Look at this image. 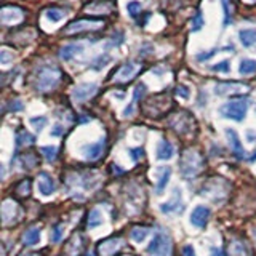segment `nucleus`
<instances>
[{
  "label": "nucleus",
  "mask_w": 256,
  "mask_h": 256,
  "mask_svg": "<svg viewBox=\"0 0 256 256\" xmlns=\"http://www.w3.org/2000/svg\"><path fill=\"white\" fill-rule=\"evenodd\" d=\"M61 82V70L56 66H42L36 74V88L38 92L46 93L54 90Z\"/></svg>",
  "instance_id": "nucleus-1"
},
{
  "label": "nucleus",
  "mask_w": 256,
  "mask_h": 256,
  "mask_svg": "<svg viewBox=\"0 0 256 256\" xmlns=\"http://www.w3.org/2000/svg\"><path fill=\"white\" fill-rule=\"evenodd\" d=\"M202 157H200L196 150H186L182 154L181 160H180V170H181V174L186 176V178H190V176H197L202 170Z\"/></svg>",
  "instance_id": "nucleus-2"
},
{
  "label": "nucleus",
  "mask_w": 256,
  "mask_h": 256,
  "mask_svg": "<svg viewBox=\"0 0 256 256\" xmlns=\"http://www.w3.org/2000/svg\"><path fill=\"white\" fill-rule=\"evenodd\" d=\"M246 110H248V100H232L226 104H222L220 112L222 117L230 118V120H236V122H242L246 116Z\"/></svg>",
  "instance_id": "nucleus-3"
},
{
  "label": "nucleus",
  "mask_w": 256,
  "mask_h": 256,
  "mask_svg": "<svg viewBox=\"0 0 256 256\" xmlns=\"http://www.w3.org/2000/svg\"><path fill=\"white\" fill-rule=\"evenodd\" d=\"M104 26L102 20H77L68 24L66 29H62L64 36H72V34H80V32H86V30H96L101 29Z\"/></svg>",
  "instance_id": "nucleus-4"
},
{
  "label": "nucleus",
  "mask_w": 256,
  "mask_h": 256,
  "mask_svg": "<svg viewBox=\"0 0 256 256\" xmlns=\"http://www.w3.org/2000/svg\"><path fill=\"white\" fill-rule=\"evenodd\" d=\"M149 254H157V256H170L172 253V240L164 232H157L154 234V238L150 240L148 246Z\"/></svg>",
  "instance_id": "nucleus-5"
},
{
  "label": "nucleus",
  "mask_w": 256,
  "mask_h": 256,
  "mask_svg": "<svg viewBox=\"0 0 256 256\" xmlns=\"http://www.w3.org/2000/svg\"><path fill=\"white\" fill-rule=\"evenodd\" d=\"M0 20H2L4 26H14L24 20V10L13 5H6L0 12Z\"/></svg>",
  "instance_id": "nucleus-6"
},
{
  "label": "nucleus",
  "mask_w": 256,
  "mask_h": 256,
  "mask_svg": "<svg viewBox=\"0 0 256 256\" xmlns=\"http://www.w3.org/2000/svg\"><path fill=\"white\" fill-rule=\"evenodd\" d=\"M76 178V186L82 188L84 190H93L100 184V174L94 172H86V173H78L72 174Z\"/></svg>",
  "instance_id": "nucleus-7"
},
{
  "label": "nucleus",
  "mask_w": 256,
  "mask_h": 256,
  "mask_svg": "<svg viewBox=\"0 0 256 256\" xmlns=\"http://www.w3.org/2000/svg\"><path fill=\"white\" fill-rule=\"evenodd\" d=\"M141 70V64L138 62H125L122 68H120L116 76H114V82H118V84H124V82H128V80H132L138 72Z\"/></svg>",
  "instance_id": "nucleus-8"
},
{
  "label": "nucleus",
  "mask_w": 256,
  "mask_h": 256,
  "mask_svg": "<svg viewBox=\"0 0 256 256\" xmlns=\"http://www.w3.org/2000/svg\"><path fill=\"white\" fill-rule=\"evenodd\" d=\"M96 92H98V85L96 84H80L72 90V100L76 102H84L93 98Z\"/></svg>",
  "instance_id": "nucleus-9"
},
{
  "label": "nucleus",
  "mask_w": 256,
  "mask_h": 256,
  "mask_svg": "<svg viewBox=\"0 0 256 256\" xmlns=\"http://www.w3.org/2000/svg\"><path fill=\"white\" fill-rule=\"evenodd\" d=\"M248 90V85L240 82H220L214 85V93L218 96H228V94H238Z\"/></svg>",
  "instance_id": "nucleus-10"
},
{
  "label": "nucleus",
  "mask_w": 256,
  "mask_h": 256,
  "mask_svg": "<svg viewBox=\"0 0 256 256\" xmlns=\"http://www.w3.org/2000/svg\"><path fill=\"white\" fill-rule=\"evenodd\" d=\"M21 210L18 204H14L13 200H5L2 204V220L5 224H13L20 220Z\"/></svg>",
  "instance_id": "nucleus-11"
},
{
  "label": "nucleus",
  "mask_w": 256,
  "mask_h": 256,
  "mask_svg": "<svg viewBox=\"0 0 256 256\" xmlns=\"http://www.w3.org/2000/svg\"><path fill=\"white\" fill-rule=\"evenodd\" d=\"M208 218H210V208H206L205 205H197L190 213V224L196 228H205Z\"/></svg>",
  "instance_id": "nucleus-12"
},
{
  "label": "nucleus",
  "mask_w": 256,
  "mask_h": 256,
  "mask_svg": "<svg viewBox=\"0 0 256 256\" xmlns=\"http://www.w3.org/2000/svg\"><path fill=\"white\" fill-rule=\"evenodd\" d=\"M37 189L44 197H48L56 190V182L48 173H40L37 176Z\"/></svg>",
  "instance_id": "nucleus-13"
},
{
  "label": "nucleus",
  "mask_w": 256,
  "mask_h": 256,
  "mask_svg": "<svg viewBox=\"0 0 256 256\" xmlns=\"http://www.w3.org/2000/svg\"><path fill=\"white\" fill-rule=\"evenodd\" d=\"M122 244L124 242H122V238H120V237H112V238L104 240V242H101L100 246H98L100 254L101 256H112V254H116L120 250Z\"/></svg>",
  "instance_id": "nucleus-14"
},
{
  "label": "nucleus",
  "mask_w": 256,
  "mask_h": 256,
  "mask_svg": "<svg viewBox=\"0 0 256 256\" xmlns=\"http://www.w3.org/2000/svg\"><path fill=\"white\" fill-rule=\"evenodd\" d=\"M226 136H228L229 144H230V149L236 154V157L237 158H244L246 154H245V149L242 146V142H240V138H238L237 132L234 130V128H228V130H226Z\"/></svg>",
  "instance_id": "nucleus-15"
},
{
  "label": "nucleus",
  "mask_w": 256,
  "mask_h": 256,
  "mask_svg": "<svg viewBox=\"0 0 256 256\" xmlns=\"http://www.w3.org/2000/svg\"><path fill=\"white\" fill-rule=\"evenodd\" d=\"M181 189L180 188H176L173 190V197L170 202H166V204H162L160 205V212L162 213H173V212H180L182 210V202H181Z\"/></svg>",
  "instance_id": "nucleus-16"
},
{
  "label": "nucleus",
  "mask_w": 256,
  "mask_h": 256,
  "mask_svg": "<svg viewBox=\"0 0 256 256\" xmlns=\"http://www.w3.org/2000/svg\"><path fill=\"white\" fill-rule=\"evenodd\" d=\"M102 150H104V141L100 140V141L92 142V144H88V146L82 148V154L88 160H96L101 157Z\"/></svg>",
  "instance_id": "nucleus-17"
},
{
  "label": "nucleus",
  "mask_w": 256,
  "mask_h": 256,
  "mask_svg": "<svg viewBox=\"0 0 256 256\" xmlns=\"http://www.w3.org/2000/svg\"><path fill=\"white\" fill-rule=\"evenodd\" d=\"M84 52V46L80 44H69V45H64L61 50H60V56L61 60L64 61H70L72 58H76L77 54H80Z\"/></svg>",
  "instance_id": "nucleus-18"
},
{
  "label": "nucleus",
  "mask_w": 256,
  "mask_h": 256,
  "mask_svg": "<svg viewBox=\"0 0 256 256\" xmlns=\"http://www.w3.org/2000/svg\"><path fill=\"white\" fill-rule=\"evenodd\" d=\"M157 173L160 174L158 180H157V186H156V190L157 194H162L164 189L166 188V182L170 180L172 176V168L170 166H162V168H157Z\"/></svg>",
  "instance_id": "nucleus-19"
},
{
  "label": "nucleus",
  "mask_w": 256,
  "mask_h": 256,
  "mask_svg": "<svg viewBox=\"0 0 256 256\" xmlns=\"http://www.w3.org/2000/svg\"><path fill=\"white\" fill-rule=\"evenodd\" d=\"M174 156V148L168 141H160L157 146V158L158 160H170Z\"/></svg>",
  "instance_id": "nucleus-20"
},
{
  "label": "nucleus",
  "mask_w": 256,
  "mask_h": 256,
  "mask_svg": "<svg viewBox=\"0 0 256 256\" xmlns=\"http://www.w3.org/2000/svg\"><path fill=\"white\" fill-rule=\"evenodd\" d=\"M238 38L246 48L256 45V29H242L238 32Z\"/></svg>",
  "instance_id": "nucleus-21"
},
{
  "label": "nucleus",
  "mask_w": 256,
  "mask_h": 256,
  "mask_svg": "<svg viewBox=\"0 0 256 256\" xmlns=\"http://www.w3.org/2000/svg\"><path fill=\"white\" fill-rule=\"evenodd\" d=\"M40 242V229L38 228H29L26 232L22 234V244L24 245H36Z\"/></svg>",
  "instance_id": "nucleus-22"
},
{
  "label": "nucleus",
  "mask_w": 256,
  "mask_h": 256,
  "mask_svg": "<svg viewBox=\"0 0 256 256\" xmlns=\"http://www.w3.org/2000/svg\"><path fill=\"white\" fill-rule=\"evenodd\" d=\"M144 93H146V85H144V84L136 85V88H134V94H133V102L124 110V117H128V116H132V114H133V106H134V102H136V101H140V100L142 98V96H144Z\"/></svg>",
  "instance_id": "nucleus-23"
},
{
  "label": "nucleus",
  "mask_w": 256,
  "mask_h": 256,
  "mask_svg": "<svg viewBox=\"0 0 256 256\" xmlns=\"http://www.w3.org/2000/svg\"><path fill=\"white\" fill-rule=\"evenodd\" d=\"M102 221H104V218H102V213L98 210V208H94V210H92V212H90V214H88L86 226L90 228V229H94V228L101 226Z\"/></svg>",
  "instance_id": "nucleus-24"
},
{
  "label": "nucleus",
  "mask_w": 256,
  "mask_h": 256,
  "mask_svg": "<svg viewBox=\"0 0 256 256\" xmlns=\"http://www.w3.org/2000/svg\"><path fill=\"white\" fill-rule=\"evenodd\" d=\"M150 234V230L148 228H133L132 232H130V237L133 242L136 244H142L144 240L148 238V236Z\"/></svg>",
  "instance_id": "nucleus-25"
},
{
  "label": "nucleus",
  "mask_w": 256,
  "mask_h": 256,
  "mask_svg": "<svg viewBox=\"0 0 256 256\" xmlns=\"http://www.w3.org/2000/svg\"><path fill=\"white\" fill-rule=\"evenodd\" d=\"M238 72H240L242 76L254 74V72H256V61H254V60H244L242 62H240Z\"/></svg>",
  "instance_id": "nucleus-26"
},
{
  "label": "nucleus",
  "mask_w": 256,
  "mask_h": 256,
  "mask_svg": "<svg viewBox=\"0 0 256 256\" xmlns=\"http://www.w3.org/2000/svg\"><path fill=\"white\" fill-rule=\"evenodd\" d=\"M40 152L44 154V157L46 158V162H54L56 156H58V148L56 146H44L40 149Z\"/></svg>",
  "instance_id": "nucleus-27"
},
{
  "label": "nucleus",
  "mask_w": 256,
  "mask_h": 256,
  "mask_svg": "<svg viewBox=\"0 0 256 256\" xmlns=\"http://www.w3.org/2000/svg\"><path fill=\"white\" fill-rule=\"evenodd\" d=\"M46 16L48 20H50L52 22H58L64 18V10H61V8H48L46 10Z\"/></svg>",
  "instance_id": "nucleus-28"
},
{
  "label": "nucleus",
  "mask_w": 256,
  "mask_h": 256,
  "mask_svg": "<svg viewBox=\"0 0 256 256\" xmlns=\"http://www.w3.org/2000/svg\"><path fill=\"white\" fill-rule=\"evenodd\" d=\"M34 141H36V138L28 132H21V133H18V136H16V144H18V146H24V144L29 146V144H34Z\"/></svg>",
  "instance_id": "nucleus-29"
},
{
  "label": "nucleus",
  "mask_w": 256,
  "mask_h": 256,
  "mask_svg": "<svg viewBox=\"0 0 256 256\" xmlns=\"http://www.w3.org/2000/svg\"><path fill=\"white\" fill-rule=\"evenodd\" d=\"M141 10H142V5L138 2V0H132V2H128V5H126V12L132 18H136V16L141 13Z\"/></svg>",
  "instance_id": "nucleus-30"
},
{
  "label": "nucleus",
  "mask_w": 256,
  "mask_h": 256,
  "mask_svg": "<svg viewBox=\"0 0 256 256\" xmlns=\"http://www.w3.org/2000/svg\"><path fill=\"white\" fill-rule=\"evenodd\" d=\"M29 124L36 128V132H42V130H44V126L46 125V117H44V116H40V117H32V118H29Z\"/></svg>",
  "instance_id": "nucleus-31"
},
{
  "label": "nucleus",
  "mask_w": 256,
  "mask_h": 256,
  "mask_svg": "<svg viewBox=\"0 0 256 256\" xmlns=\"http://www.w3.org/2000/svg\"><path fill=\"white\" fill-rule=\"evenodd\" d=\"M204 26V18H202V13H197L194 18L190 20V30H200Z\"/></svg>",
  "instance_id": "nucleus-32"
},
{
  "label": "nucleus",
  "mask_w": 256,
  "mask_h": 256,
  "mask_svg": "<svg viewBox=\"0 0 256 256\" xmlns=\"http://www.w3.org/2000/svg\"><path fill=\"white\" fill-rule=\"evenodd\" d=\"M108 62H110V56H109V54H102V56H100V58L93 62V66H92V68L96 69V70H100V69H102L104 66H106Z\"/></svg>",
  "instance_id": "nucleus-33"
},
{
  "label": "nucleus",
  "mask_w": 256,
  "mask_h": 256,
  "mask_svg": "<svg viewBox=\"0 0 256 256\" xmlns=\"http://www.w3.org/2000/svg\"><path fill=\"white\" fill-rule=\"evenodd\" d=\"M212 70L214 72H224V74H228V72L230 70V62L228 60H224L218 64H214V66H212Z\"/></svg>",
  "instance_id": "nucleus-34"
},
{
  "label": "nucleus",
  "mask_w": 256,
  "mask_h": 256,
  "mask_svg": "<svg viewBox=\"0 0 256 256\" xmlns=\"http://www.w3.org/2000/svg\"><path fill=\"white\" fill-rule=\"evenodd\" d=\"M222 8H224V26H229V22L232 21V13L229 10V0H221Z\"/></svg>",
  "instance_id": "nucleus-35"
},
{
  "label": "nucleus",
  "mask_w": 256,
  "mask_h": 256,
  "mask_svg": "<svg viewBox=\"0 0 256 256\" xmlns=\"http://www.w3.org/2000/svg\"><path fill=\"white\" fill-rule=\"evenodd\" d=\"M13 61V54L8 52V50H2L0 52V64H4V66H6V64H10Z\"/></svg>",
  "instance_id": "nucleus-36"
},
{
  "label": "nucleus",
  "mask_w": 256,
  "mask_h": 256,
  "mask_svg": "<svg viewBox=\"0 0 256 256\" xmlns=\"http://www.w3.org/2000/svg\"><path fill=\"white\" fill-rule=\"evenodd\" d=\"M176 94L181 96L182 100H189L190 92H189V88H188V86H184V85H178V86H176Z\"/></svg>",
  "instance_id": "nucleus-37"
},
{
  "label": "nucleus",
  "mask_w": 256,
  "mask_h": 256,
  "mask_svg": "<svg viewBox=\"0 0 256 256\" xmlns=\"http://www.w3.org/2000/svg\"><path fill=\"white\" fill-rule=\"evenodd\" d=\"M30 192V182L26 180V181H22L21 184H20V188H18V194L20 196H28Z\"/></svg>",
  "instance_id": "nucleus-38"
},
{
  "label": "nucleus",
  "mask_w": 256,
  "mask_h": 256,
  "mask_svg": "<svg viewBox=\"0 0 256 256\" xmlns=\"http://www.w3.org/2000/svg\"><path fill=\"white\" fill-rule=\"evenodd\" d=\"M62 226H56L54 229H53V236H52V240L53 242H60L61 240V237H62Z\"/></svg>",
  "instance_id": "nucleus-39"
},
{
  "label": "nucleus",
  "mask_w": 256,
  "mask_h": 256,
  "mask_svg": "<svg viewBox=\"0 0 256 256\" xmlns=\"http://www.w3.org/2000/svg\"><path fill=\"white\" fill-rule=\"evenodd\" d=\"M216 52H218V50H216V48H213V50L206 52V53H200V54H197V60H198V61H205V60H210V58H212V56H213V54H214Z\"/></svg>",
  "instance_id": "nucleus-40"
},
{
  "label": "nucleus",
  "mask_w": 256,
  "mask_h": 256,
  "mask_svg": "<svg viewBox=\"0 0 256 256\" xmlns=\"http://www.w3.org/2000/svg\"><path fill=\"white\" fill-rule=\"evenodd\" d=\"M130 154H132V158L136 162V160H140V158L142 157L144 152H142V149H141V148H138V149H130Z\"/></svg>",
  "instance_id": "nucleus-41"
},
{
  "label": "nucleus",
  "mask_w": 256,
  "mask_h": 256,
  "mask_svg": "<svg viewBox=\"0 0 256 256\" xmlns=\"http://www.w3.org/2000/svg\"><path fill=\"white\" fill-rule=\"evenodd\" d=\"M182 256H197L196 250L192 248V245H184L182 246Z\"/></svg>",
  "instance_id": "nucleus-42"
},
{
  "label": "nucleus",
  "mask_w": 256,
  "mask_h": 256,
  "mask_svg": "<svg viewBox=\"0 0 256 256\" xmlns=\"http://www.w3.org/2000/svg\"><path fill=\"white\" fill-rule=\"evenodd\" d=\"M8 109H10V110H22V102L18 101V100H16V101H12V102H10V108H8Z\"/></svg>",
  "instance_id": "nucleus-43"
},
{
  "label": "nucleus",
  "mask_w": 256,
  "mask_h": 256,
  "mask_svg": "<svg viewBox=\"0 0 256 256\" xmlns=\"http://www.w3.org/2000/svg\"><path fill=\"white\" fill-rule=\"evenodd\" d=\"M62 133V126L61 125H54L52 130V136H60Z\"/></svg>",
  "instance_id": "nucleus-44"
},
{
  "label": "nucleus",
  "mask_w": 256,
  "mask_h": 256,
  "mask_svg": "<svg viewBox=\"0 0 256 256\" xmlns=\"http://www.w3.org/2000/svg\"><path fill=\"white\" fill-rule=\"evenodd\" d=\"M210 256H224L221 250H212V254Z\"/></svg>",
  "instance_id": "nucleus-45"
},
{
  "label": "nucleus",
  "mask_w": 256,
  "mask_h": 256,
  "mask_svg": "<svg viewBox=\"0 0 256 256\" xmlns=\"http://www.w3.org/2000/svg\"><path fill=\"white\" fill-rule=\"evenodd\" d=\"M246 136H248V140H250V141H254V140H256V136H254V134L252 133V130H248Z\"/></svg>",
  "instance_id": "nucleus-46"
},
{
  "label": "nucleus",
  "mask_w": 256,
  "mask_h": 256,
  "mask_svg": "<svg viewBox=\"0 0 256 256\" xmlns=\"http://www.w3.org/2000/svg\"><path fill=\"white\" fill-rule=\"evenodd\" d=\"M21 256H38L37 253H26V254H21Z\"/></svg>",
  "instance_id": "nucleus-47"
},
{
  "label": "nucleus",
  "mask_w": 256,
  "mask_h": 256,
  "mask_svg": "<svg viewBox=\"0 0 256 256\" xmlns=\"http://www.w3.org/2000/svg\"><path fill=\"white\" fill-rule=\"evenodd\" d=\"M250 160H252V162H254V160H256V152H254V154H253V156L250 157Z\"/></svg>",
  "instance_id": "nucleus-48"
},
{
  "label": "nucleus",
  "mask_w": 256,
  "mask_h": 256,
  "mask_svg": "<svg viewBox=\"0 0 256 256\" xmlns=\"http://www.w3.org/2000/svg\"><path fill=\"white\" fill-rule=\"evenodd\" d=\"M85 256H94V254H93V253H86Z\"/></svg>",
  "instance_id": "nucleus-49"
},
{
  "label": "nucleus",
  "mask_w": 256,
  "mask_h": 256,
  "mask_svg": "<svg viewBox=\"0 0 256 256\" xmlns=\"http://www.w3.org/2000/svg\"><path fill=\"white\" fill-rule=\"evenodd\" d=\"M254 112H256V109H254Z\"/></svg>",
  "instance_id": "nucleus-50"
}]
</instances>
